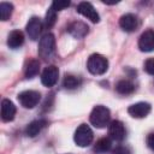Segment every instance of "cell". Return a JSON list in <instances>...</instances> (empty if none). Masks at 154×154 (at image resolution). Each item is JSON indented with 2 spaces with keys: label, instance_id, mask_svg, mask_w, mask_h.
I'll return each mask as SVG.
<instances>
[{
  "label": "cell",
  "instance_id": "22",
  "mask_svg": "<svg viewBox=\"0 0 154 154\" xmlns=\"http://www.w3.org/2000/svg\"><path fill=\"white\" fill-rule=\"evenodd\" d=\"M57 22V11H54L52 7L48 8L46 13V19H45V25L47 29H51Z\"/></svg>",
  "mask_w": 154,
  "mask_h": 154
},
{
  "label": "cell",
  "instance_id": "18",
  "mask_svg": "<svg viewBox=\"0 0 154 154\" xmlns=\"http://www.w3.org/2000/svg\"><path fill=\"white\" fill-rule=\"evenodd\" d=\"M40 71V63L36 59H30L26 64H25V69H24V75L26 78H34L35 76H37Z\"/></svg>",
  "mask_w": 154,
  "mask_h": 154
},
{
  "label": "cell",
  "instance_id": "1",
  "mask_svg": "<svg viewBox=\"0 0 154 154\" xmlns=\"http://www.w3.org/2000/svg\"><path fill=\"white\" fill-rule=\"evenodd\" d=\"M89 119H90L91 125H94L97 129H102L108 125L109 119H111V112L106 106L97 105L93 108Z\"/></svg>",
  "mask_w": 154,
  "mask_h": 154
},
{
  "label": "cell",
  "instance_id": "17",
  "mask_svg": "<svg viewBox=\"0 0 154 154\" xmlns=\"http://www.w3.org/2000/svg\"><path fill=\"white\" fill-rule=\"evenodd\" d=\"M116 90L122 95H129L135 91V84L129 79H120L116 84Z\"/></svg>",
  "mask_w": 154,
  "mask_h": 154
},
{
  "label": "cell",
  "instance_id": "26",
  "mask_svg": "<svg viewBox=\"0 0 154 154\" xmlns=\"http://www.w3.org/2000/svg\"><path fill=\"white\" fill-rule=\"evenodd\" d=\"M147 146L154 152V132L148 135V137H147Z\"/></svg>",
  "mask_w": 154,
  "mask_h": 154
},
{
  "label": "cell",
  "instance_id": "16",
  "mask_svg": "<svg viewBox=\"0 0 154 154\" xmlns=\"http://www.w3.org/2000/svg\"><path fill=\"white\" fill-rule=\"evenodd\" d=\"M47 125V120L46 119H36V120H32L25 129V134L29 136V137H35L37 136L41 130Z\"/></svg>",
  "mask_w": 154,
  "mask_h": 154
},
{
  "label": "cell",
  "instance_id": "7",
  "mask_svg": "<svg viewBox=\"0 0 154 154\" xmlns=\"http://www.w3.org/2000/svg\"><path fill=\"white\" fill-rule=\"evenodd\" d=\"M77 12L79 14H82L83 17L88 18L90 22L93 23H97L100 20V16L97 13V11L95 10V7L87 1H82L77 5Z\"/></svg>",
  "mask_w": 154,
  "mask_h": 154
},
{
  "label": "cell",
  "instance_id": "6",
  "mask_svg": "<svg viewBox=\"0 0 154 154\" xmlns=\"http://www.w3.org/2000/svg\"><path fill=\"white\" fill-rule=\"evenodd\" d=\"M58 77H59L58 67L55 65H48L47 67H45V70L41 73V82L45 87L51 88L58 82Z\"/></svg>",
  "mask_w": 154,
  "mask_h": 154
},
{
  "label": "cell",
  "instance_id": "25",
  "mask_svg": "<svg viewBox=\"0 0 154 154\" xmlns=\"http://www.w3.org/2000/svg\"><path fill=\"white\" fill-rule=\"evenodd\" d=\"M113 154H131V152L125 146H118L113 149Z\"/></svg>",
  "mask_w": 154,
  "mask_h": 154
},
{
  "label": "cell",
  "instance_id": "11",
  "mask_svg": "<svg viewBox=\"0 0 154 154\" xmlns=\"http://www.w3.org/2000/svg\"><path fill=\"white\" fill-rule=\"evenodd\" d=\"M152 109V106L150 103L148 102H136L134 105H131L129 108H128V113L132 117V118H144L149 114Z\"/></svg>",
  "mask_w": 154,
  "mask_h": 154
},
{
  "label": "cell",
  "instance_id": "15",
  "mask_svg": "<svg viewBox=\"0 0 154 154\" xmlns=\"http://www.w3.org/2000/svg\"><path fill=\"white\" fill-rule=\"evenodd\" d=\"M24 43V34L20 30H13L7 36V46L12 49L19 48Z\"/></svg>",
  "mask_w": 154,
  "mask_h": 154
},
{
  "label": "cell",
  "instance_id": "12",
  "mask_svg": "<svg viewBox=\"0 0 154 154\" xmlns=\"http://www.w3.org/2000/svg\"><path fill=\"white\" fill-rule=\"evenodd\" d=\"M42 22H41V18L38 17H31L26 24V34L29 36V38H31L32 41L37 40L41 31H42Z\"/></svg>",
  "mask_w": 154,
  "mask_h": 154
},
{
  "label": "cell",
  "instance_id": "4",
  "mask_svg": "<svg viewBox=\"0 0 154 154\" xmlns=\"http://www.w3.org/2000/svg\"><path fill=\"white\" fill-rule=\"evenodd\" d=\"M93 138H94L93 131H91L90 126L87 125V124H81L76 129L75 135H73V141L78 147H88V146H90L91 142H93Z\"/></svg>",
  "mask_w": 154,
  "mask_h": 154
},
{
  "label": "cell",
  "instance_id": "19",
  "mask_svg": "<svg viewBox=\"0 0 154 154\" xmlns=\"http://www.w3.org/2000/svg\"><path fill=\"white\" fill-rule=\"evenodd\" d=\"M112 148V142L108 137H102L99 141H96L95 146H94V150L96 153H106L108 150H111Z\"/></svg>",
  "mask_w": 154,
  "mask_h": 154
},
{
  "label": "cell",
  "instance_id": "2",
  "mask_svg": "<svg viewBox=\"0 0 154 154\" xmlns=\"http://www.w3.org/2000/svg\"><path fill=\"white\" fill-rule=\"evenodd\" d=\"M55 52V38L51 32L45 34L38 42V55L43 60H48L53 57Z\"/></svg>",
  "mask_w": 154,
  "mask_h": 154
},
{
  "label": "cell",
  "instance_id": "14",
  "mask_svg": "<svg viewBox=\"0 0 154 154\" xmlns=\"http://www.w3.org/2000/svg\"><path fill=\"white\" fill-rule=\"evenodd\" d=\"M16 112V106L11 100L4 99L1 101V119L4 122H12L14 119Z\"/></svg>",
  "mask_w": 154,
  "mask_h": 154
},
{
  "label": "cell",
  "instance_id": "21",
  "mask_svg": "<svg viewBox=\"0 0 154 154\" xmlns=\"http://www.w3.org/2000/svg\"><path fill=\"white\" fill-rule=\"evenodd\" d=\"M13 11V5L10 2H1L0 4V18L1 20H7Z\"/></svg>",
  "mask_w": 154,
  "mask_h": 154
},
{
  "label": "cell",
  "instance_id": "5",
  "mask_svg": "<svg viewBox=\"0 0 154 154\" xmlns=\"http://www.w3.org/2000/svg\"><path fill=\"white\" fill-rule=\"evenodd\" d=\"M41 94L36 90H24L18 94V101L24 108H34L40 102Z\"/></svg>",
  "mask_w": 154,
  "mask_h": 154
},
{
  "label": "cell",
  "instance_id": "3",
  "mask_svg": "<svg viewBox=\"0 0 154 154\" xmlns=\"http://www.w3.org/2000/svg\"><path fill=\"white\" fill-rule=\"evenodd\" d=\"M87 69L91 75H103L108 69V60L103 55L94 53L88 58Z\"/></svg>",
  "mask_w": 154,
  "mask_h": 154
},
{
  "label": "cell",
  "instance_id": "8",
  "mask_svg": "<svg viewBox=\"0 0 154 154\" xmlns=\"http://www.w3.org/2000/svg\"><path fill=\"white\" fill-rule=\"evenodd\" d=\"M138 48L141 52H153L154 51V30H146L141 34L138 38Z\"/></svg>",
  "mask_w": 154,
  "mask_h": 154
},
{
  "label": "cell",
  "instance_id": "9",
  "mask_svg": "<svg viewBox=\"0 0 154 154\" xmlns=\"http://www.w3.org/2000/svg\"><path fill=\"white\" fill-rule=\"evenodd\" d=\"M119 25L120 28L126 31V32H132L135 30H137L140 22L136 14L134 13H125L119 18Z\"/></svg>",
  "mask_w": 154,
  "mask_h": 154
},
{
  "label": "cell",
  "instance_id": "24",
  "mask_svg": "<svg viewBox=\"0 0 154 154\" xmlns=\"http://www.w3.org/2000/svg\"><path fill=\"white\" fill-rule=\"evenodd\" d=\"M144 71L154 76V58H149L144 61Z\"/></svg>",
  "mask_w": 154,
  "mask_h": 154
},
{
  "label": "cell",
  "instance_id": "10",
  "mask_svg": "<svg viewBox=\"0 0 154 154\" xmlns=\"http://www.w3.org/2000/svg\"><path fill=\"white\" fill-rule=\"evenodd\" d=\"M108 135L114 141H118V142L123 141L126 136V130H125L124 124L120 120L111 122L109 125H108Z\"/></svg>",
  "mask_w": 154,
  "mask_h": 154
},
{
  "label": "cell",
  "instance_id": "20",
  "mask_svg": "<svg viewBox=\"0 0 154 154\" xmlns=\"http://www.w3.org/2000/svg\"><path fill=\"white\" fill-rule=\"evenodd\" d=\"M63 85H64L66 89H69V90L77 89V88L81 85V79H79V77H77V76H73V75H66V76L64 77Z\"/></svg>",
  "mask_w": 154,
  "mask_h": 154
},
{
  "label": "cell",
  "instance_id": "13",
  "mask_svg": "<svg viewBox=\"0 0 154 154\" xmlns=\"http://www.w3.org/2000/svg\"><path fill=\"white\" fill-rule=\"evenodd\" d=\"M89 31V28L85 23L83 22H79V20H76V22H72L69 26H67V32L73 36L75 38H83Z\"/></svg>",
  "mask_w": 154,
  "mask_h": 154
},
{
  "label": "cell",
  "instance_id": "23",
  "mask_svg": "<svg viewBox=\"0 0 154 154\" xmlns=\"http://www.w3.org/2000/svg\"><path fill=\"white\" fill-rule=\"evenodd\" d=\"M70 6V1H64V0H58V1H53L51 7L54 10V11H60V10H64L66 7Z\"/></svg>",
  "mask_w": 154,
  "mask_h": 154
}]
</instances>
